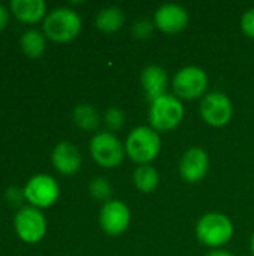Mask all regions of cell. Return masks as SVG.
Masks as SVG:
<instances>
[{"label":"cell","instance_id":"cell-1","mask_svg":"<svg viewBox=\"0 0 254 256\" xmlns=\"http://www.w3.org/2000/svg\"><path fill=\"white\" fill-rule=\"evenodd\" d=\"M162 141L159 132H156L150 126H138L135 128L124 142L126 154L130 160L139 165H148L154 160L160 153Z\"/></svg>","mask_w":254,"mask_h":256},{"label":"cell","instance_id":"cell-2","mask_svg":"<svg viewBox=\"0 0 254 256\" xmlns=\"http://www.w3.org/2000/svg\"><path fill=\"white\" fill-rule=\"evenodd\" d=\"M82 27L81 16L70 8H55L43 20V33L51 40L69 42L75 39Z\"/></svg>","mask_w":254,"mask_h":256},{"label":"cell","instance_id":"cell-3","mask_svg":"<svg viewBox=\"0 0 254 256\" xmlns=\"http://www.w3.org/2000/svg\"><path fill=\"white\" fill-rule=\"evenodd\" d=\"M234 236V225L223 213H207L196 224L198 240L210 248H220L231 242Z\"/></svg>","mask_w":254,"mask_h":256},{"label":"cell","instance_id":"cell-4","mask_svg":"<svg viewBox=\"0 0 254 256\" xmlns=\"http://www.w3.org/2000/svg\"><path fill=\"white\" fill-rule=\"evenodd\" d=\"M150 124L156 132H168L175 129L184 117L183 102L169 93L154 99L150 106Z\"/></svg>","mask_w":254,"mask_h":256},{"label":"cell","instance_id":"cell-5","mask_svg":"<svg viewBox=\"0 0 254 256\" xmlns=\"http://www.w3.org/2000/svg\"><path fill=\"white\" fill-rule=\"evenodd\" d=\"M126 148L112 132H99L90 141L93 160L103 168H115L124 159Z\"/></svg>","mask_w":254,"mask_h":256},{"label":"cell","instance_id":"cell-6","mask_svg":"<svg viewBox=\"0 0 254 256\" xmlns=\"http://www.w3.org/2000/svg\"><path fill=\"white\" fill-rule=\"evenodd\" d=\"M13 228L19 240L28 244H34L45 237L46 220L40 208H36L33 206H24L15 214Z\"/></svg>","mask_w":254,"mask_h":256},{"label":"cell","instance_id":"cell-7","mask_svg":"<svg viewBox=\"0 0 254 256\" xmlns=\"http://www.w3.org/2000/svg\"><path fill=\"white\" fill-rule=\"evenodd\" d=\"M207 87H208L207 72L199 66H186L180 69L172 80L174 93L180 100L198 99L205 93Z\"/></svg>","mask_w":254,"mask_h":256},{"label":"cell","instance_id":"cell-8","mask_svg":"<svg viewBox=\"0 0 254 256\" xmlns=\"http://www.w3.org/2000/svg\"><path fill=\"white\" fill-rule=\"evenodd\" d=\"M22 190L25 201L36 208L51 207L60 195V188L57 182L48 174L33 176L31 178H28Z\"/></svg>","mask_w":254,"mask_h":256},{"label":"cell","instance_id":"cell-9","mask_svg":"<svg viewBox=\"0 0 254 256\" xmlns=\"http://www.w3.org/2000/svg\"><path fill=\"white\" fill-rule=\"evenodd\" d=\"M201 117L205 123L214 128L228 124L234 114V105L223 92H211L201 100Z\"/></svg>","mask_w":254,"mask_h":256},{"label":"cell","instance_id":"cell-10","mask_svg":"<svg viewBox=\"0 0 254 256\" xmlns=\"http://www.w3.org/2000/svg\"><path fill=\"white\" fill-rule=\"evenodd\" d=\"M99 225L102 231L108 236H120L130 225V210L118 200L106 201L99 213Z\"/></svg>","mask_w":254,"mask_h":256},{"label":"cell","instance_id":"cell-11","mask_svg":"<svg viewBox=\"0 0 254 256\" xmlns=\"http://www.w3.org/2000/svg\"><path fill=\"white\" fill-rule=\"evenodd\" d=\"M154 27L166 34H175L189 24V12L178 3H165L154 12Z\"/></svg>","mask_w":254,"mask_h":256},{"label":"cell","instance_id":"cell-12","mask_svg":"<svg viewBox=\"0 0 254 256\" xmlns=\"http://www.w3.org/2000/svg\"><path fill=\"white\" fill-rule=\"evenodd\" d=\"M178 170H180L181 178L186 180L187 183L201 182L210 170V159H208L207 152L201 147L189 148L183 154Z\"/></svg>","mask_w":254,"mask_h":256},{"label":"cell","instance_id":"cell-13","mask_svg":"<svg viewBox=\"0 0 254 256\" xmlns=\"http://www.w3.org/2000/svg\"><path fill=\"white\" fill-rule=\"evenodd\" d=\"M51 162L58 172L64 176H72L79 171L82 158L79 150L72 142L61 141L54 147L51 154Z\"/></svg>","mask_w":254,"mask_h":256},{"label":"cell","instance_id":"cell-14","mask_svg":"<svg viewBox=\"0 0 254 256\" xmlns=\"http://www.w3.org/2000/svg\"><path fill=\"white\" fill-rule=\"evenodd\" d=\"M141 86L150 102L166 94L168 88V74L159 64L147 66L141 74Z\"/></svg>","mask_w":254,"mask_h":256},{"label":"cell","instance_id":"cell-15","mask_svg":"<svg viewBox=\"0 0 254 256\" xmlns=\"http://www.w3.org/2000/svg\"><path fill=\"white\" fill-rule=\"evenodd\" d=\"M10 10L22 22H37L46 12V3L43 0H12Z\"/></svg>","mask_w":254,"mask_h":256},{"label":"cell","instance_id":"cell-16","mask_svg":"<svg viewBox=\"0 0 254 256\" xmlns=\"http://www.w3.org/2000/svg\"><path fill=\"white\" fill-rule=\"evenodd\" d=\"M126 21L124 12L118 6H106L102 8L96 15V27L105 33H114L123 27Z\"/></svg>","mask_w":254,"mask_h":256},{"label":"cell","instance_id":"cell-17","mask_svg":"<svg viewBox=\"0 0 254 256\" xmlns=\"http://www.w3.org/2000/svg\"><path fill=\"white\" fill-rule=\"evenodd\" d=\"M160 182V176L157 172V170L154 166L148 165H139L135 172H133V183L136 186L138 190H141L142 194H151L156 190V188L159 186Z\"/></svg>","mask_w":254,"mask_h":256},{"label":"cell","instance_id":"cell-18","mask_svg":"<svg viewBox=\"0 0 254 256\" xmlns=\"http://www.w3.org/2000/svg\"><path fill=\"white\" fill-rule=\"evenodd\" d=\"M73 122L82 130H96L100 123V116L97 110L90 104H79L73 110Z\"/></svg>","mask_w":254,"mask_h":256},{"label":"cell","instance_id":"cell-19","mask_svg":"<svg viewBox=\"0 0 254 256\" xmlns=\"http://www.w3.org/2000/svg\"><path fill=\"white\" fill-rule=\"evenodd\" d=\"M19 45L25 56L36 58L45 50V36L36 28H28L22 33L19 39Z\"/></svg>","mask_w":254,"mask_h":256},{"label":"cell","instance_id":"cell-20","mask_svg":"<svg viewBox=\"0 0 254 256\" xmlns=\"http://www.w3.org/2000/svg\"><path fill=\"white\" fill-rule=\"evenodd\" d=\"M88 190H90V195L93 198H96V200H106V201H109V196L112 194L111 184L103 177L93 178L91 183H90V186H88Z\"/></svg>","mask_w":254,"mask_h":256},{"label":"cell","instance_id":"cell-21","mask_svg":"<svg viewBox=\"0 0 254 256\" xmlns=\"http://www.w3.org/2000/svg\"><path fill=\"white\" fill-rule=\"evenodd\" d=\"M103 120L111 130H118L124 124V112L117 106H111L105 111Z\"/></svg>","mask_w":254,"mask_h":256},{"label":"cell","instance_id":"cell-22","mask_svg":"<svg viewBox=\"0 0 254 256\" xmlns=\"http://www.w3.org/2000/svg\"><path fill=\"white\" fill-rule=\"evenodd\" d=\"M154 30V22H151L150 20L145 18H139L135 21V24L132 26V34L136 39H148L151 36Z\"/></svg>","mask_w":254,"mask_h":256},{"label":"cell","instance_id":"cell-23","mask_svg":"<svg viewBox=\"0 0 254 256\" xmlns=\"http://www.w3.org/2000/svg\"><path fill=\"white\" fill-rule=\"evenodd\" d=\"M241 28L243 32L253 38L254 39V8L247 9L244 14H243V18H241Z\"/></svg>","mask_w":254,"mask_h":256},{"label":"cell","instance_id":"cell-24","mask_svg":"<svg viewBox=\"0 0 254 256\" xmlns=\"http://www.w3.org/2000/svg\"><path fill=\"white\" fill-rule=\"evenodd\" d=\"M4 196H6V200H7L12 206H18V204H21V202L25 200L24 190L19 189V188H15V186H10V188L6 190Z\"/></svg>","mask_w":254,"mask_h":256},{"label":"cell","instance_id":"cell-25","mask_svg":"<svg viewBox=\"0 0 254 256\" xmlns=\"http://www.w3.org/2000/svg\"><path fill=\"white\" fill-rule=\"evenodd\" d=\"M7 21H9V12H7V8H6L3 3H0V32L6 27Z\"/></svg>","mask_w":254,"mask_h":256},{"label":"cell","instance_id":"cell-26","mask_svg":"<svg viewBox=\"0 0 254 256\" xmlns=\"http://www.w3.org/2000/svg\"><path fill=\"white\" fill-rule=\"evenodd\" d=\"M207 256H234L232 254H229V252H226V250H213V252H210Z\"/></svg>","mask_w":254,"mask_h":256},{"label":"cell","instance_id":"cell-27","mask_svg":"<svg viewBox=\"0 0 254 256\" xmlns=\"http://www.w3.org/2000/svg\"><path fill=\"white\" fill-rule=\"evenodd\" d=\"M250 248H252V252H253V255H254V232H253V237H252V243H250Z\"/></svg>","mask_w":254,"mask_h":256}]
</instances>
